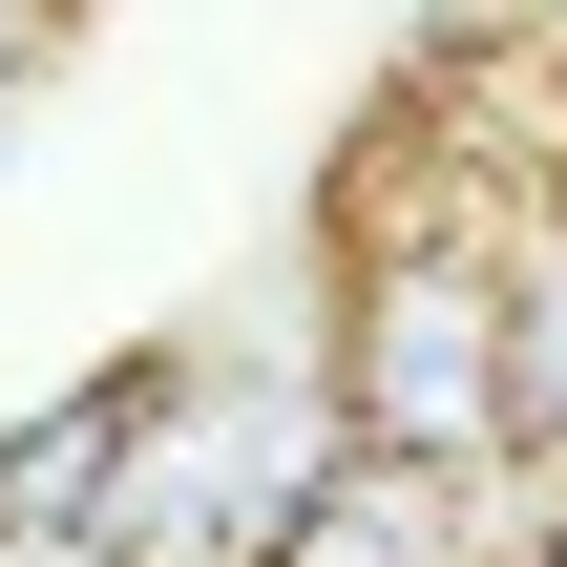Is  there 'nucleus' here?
I'll return each instance as SVG.
<instances>
[{
    "instance_id": "423d86ee",
    "label": "nucleus",
    "mask_w": 567,
    "mask_h": 567,
    "mask_svg": "<svg viewBox=\"0 0 567 567\" xmlns=\"http://www.w3.org/2000/svg\"><path fill=\"white\" fill-rule=\"evenodd\" d=\"M0 567H126L105 526H0Z\"/></svg>"
},
{
    "instance_id": "20e7f679",
    "label": "nucleus",
    "mask_w": 567,
    "mask_h": 567,
    "mask_svg": "<svg viewBox=\"0 0 567 567\" xmlns=\"http://www.w3.org/2000/svg\"><path fill=\"white\" fill-rule=\"evenodd\" d=\"M505 379H526V463L567 484V210L526 189V231H505Z\"/></svg>"
},
{
    "instance_id": "9d476101",
    "label": "nucleus",
    "mask_w": 567,
    "mask_h": 567,
    "mask_svg": "<svg viewBox=\"0 0 567 567\" xmlns=\"http://www.w3.org/2000/svg\"><path fill=\"white\" fill-rule=\"evenodd\" d=\"M484 567H567V547H484Z\"/></svg>"
},
{
    "instance_id": "f03ea898",
    "label": "nucleus",
    "mask_w": 567,
    "mask_h": 567,
    "mask_svg": "<svg viewBox=\"0 0 567 567\" xmlns=\"http://www.w3.org/2000/svg\"><path fill=\"white\" fill-rule=\"evenodd\" d=\"M337 400L316 379H126V463H105V547L126 567H274L316 505Z\"/></svg>"
},
{
    "instance_id": "0eeeda50",
    "label": "nucleus",
    "mask_w": 567,
    "mask_h": 567,
    "mask_svg": "<svg viewBox=\"0 0 567 567\" xmlns=\"http://www.w3.org/2000/svg\"><path fill=\"white\" fill-rule=\"evenodd\" d=\"M42 42H63V0H0V84H21V63H42Z\"/></svg>"
},
{
    "instance_id": "39448f33",
    "label": "nucleus",
    "mask_w": 567,
    "mask_h": 567,
    "mask_svg": "<svg viewBox=\"0 0 567 567\" xmlns=\"http://www.w3.org/2000/svg\"><path fill=\"white\" fill-rule=\"evenodd\" d=\"M105 463H126V379L0 442V526H105Z\"/></svg>"
},
{
    "instance_id": "f257e3e1",
    "label": "nucleus",
    "mask_w": 567,
    "mask_h": 567,
    "mask_svg": "<svg viewBox=\"0 0 567 567\" xmlns=\"http://www.w3.org/2000/svg\"><path fill=\"white\" fill-rule=\"evenodd\" d=\"M505 231H526V210H379V231L337 252V337H316L337 442L442 463V484H505V463H526V379H505Z\"/></svg>"
},
{
    "instance_id": "6e6552de",
    "label": "nucleus",
    "mask_w": 567,
    "mask_h": 567,
    "mask_svg": "<svg viewBox=\"0 0 567 567\" xmlns=\"http://www.w3.org/2000/svg\"><path fill=\"white\" fill-rule=\"evenodd\" d=\"M547 210H567V63H547Z\"/></svg>"
},
{
    "instance_id": "7ed1b4c3",
    "label": "nucleus",
    "mask_w": 567,
    "mask_h": 567,
    "mask_svg": "<svg viewBox=\"0 0 567 567\" xmlns=\"http://www.w3.org/2000/svg\"><path fill=\"white\" fill-rule=\"evenodd\" d=\"M274 567H484V484H442V463H379V442H337V463H316V505L274 526Z\"/></svg>"
},
{
    "instance_id": "1a4fd4ad",
    "label": "nucleus",
    "mask_w": 567,
    "mask_h": 567,
    "mask_svg": "<svg viewBox=\"0 0 567 567\" xmlns=\"http://www.w3.org/2000/svg\"><path fill=\"white\" fill-rule=\"evenodd\" d=\"M526 21H547V63H567V0H526Z\"/></svg>"
}]
</instances>
